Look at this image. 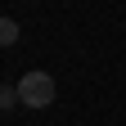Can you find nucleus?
Segmentation results:
<instances>
[{
	"instance_id": "nucleus-2",
	"label": "nucleus",
	"mask_w": 126,
	"mask_h": 126,
	"mask_svg": "<svg viewBox=\"0 0 126 126\" xmlns=\"http://www.w3.org/2000/svg\"><path fill=\"white\" fill-rule=\"evenodd\" d=\"M18 36H23V27H18V23H14V18H0V50H5V45H14Z\"/></svg>"
},
{
	"instance_id": "nucleus-3",
	"label": "nucleus",
	"mask_w": 126,
	"mask_h": 126,
	"mask_svg": "<svg viewBox=\"0 0 126 126\" xmlns=\"http://www.w3.org/2000/svg\"><path fill=\"white\" fill-rule=\"evenodd\" d=\"M14 99H18V86H0V108H14Z\"/></svg>"
},
{
	"instance_id": "nucleus-1",
	"label": "nucleus",
	"mask_w": 126,
	"mask_h": 126,
	"mask_svg": "<svg viewBox=\"0 0 126 126\" xmlns=\"http://www.w3.org/2000/svg\"><path fill=\"white\" fill-rule=\"evenodd\" d=\"M18 104L27 108H50L54 104V77L50 72H27L18 81Z\"/></svg>"
}]
</instances>
